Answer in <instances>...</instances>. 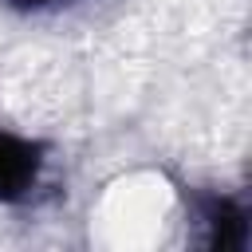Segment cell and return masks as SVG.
I'll use <instances>...</instances> for the list:
<instances>
[{
  "label": "cell",
  "mask_w": 252,
  "mask_h": 252,
  "mask_svg": "<svg viewBox=\"0 0 252 252\" xmlns=\"http://www.w3.org/2000/svg\"><path fill=\"white\" fill-rule=\"evenodd\" d=\"M173 193L161 177L154 173H138L118 181L106 197H102V228L110 236V244H150L161 228V220L169 217Z\"/></svg>",
  "instance_id": "6da1fadb"
},
{
  "label": "cell",
  "mask_w": 252,
  "mask_h": 252,
  "mask_svg": "<svg viewBox=\"0 0 252 252\" xmlns=\"http://www.w3.org/2000/svg\"><path fill=\"white\" fill-rule=\"evenodd\" d=\"M32 158H28V150L24 146H12V142H4L0 138V193H8V189H16V185H24L28 181V173H32Z\"/></svg>",
  "instance_id": "7a4b0ae2"
}]
</instances>
